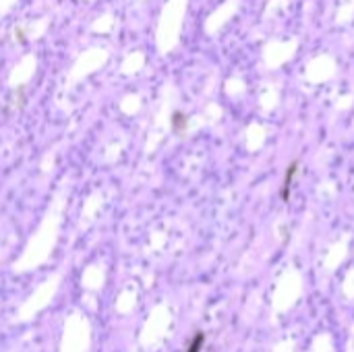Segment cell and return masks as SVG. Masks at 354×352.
<instances>
[{
    "instance_id": "7a4b0ae2",
    "label": "cell",
    "mask_w": 354,
    "mask_h": 352,
    "mask_svg": "<svg viewBox=\"0 0 354 352\" xmlns=\"http://www.w3.org/2000/svg\"><path fill=\"white\" fill-rule=\"evenodd\" d=\"M203 340H205L203 332H197V334H195V338L191 340V344H189V349H187V352H201V346H203Z\"/></svg>"
},
{
    "instance_id": "6da1fadb",
    "label": "cell",
    "mask_w": 354,
    "mask_h": 352,
    "mask_svg": "<svg viewBox=\"0 0 354 352\" xmlns=\"http://www.w3.org/2000/svg\"><path fill=\"white\" fill-rule=\"evenodd\" d=\"M297 168H299V164L292 162L288 166V170H286V178H284V187H282V199H288V193H290V187H292V178L297 174Z\"/></svg>"
}]
</instances>
